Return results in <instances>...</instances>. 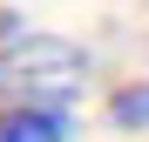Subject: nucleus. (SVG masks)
<instances>
[{
    "label": "nucleus",
    "instance_id": "nucleus-1",
    "mask_svg": "<svg viewBox=\"0 0 149 142\" xmlns=\"http://www.w3.org/2000/svg\"><path fill=\"white\" fill-rule=\"evenodd\" d=\"M88 81V54L61 34H14L0 41V95L7 102H54L68 108V95Z\"/></svg>",
    "mask_w": 149,
    "mask_h": 142
},
{
    "label": "nucleus",
    "instance_id": "nucleus-2",
    "mask_svg": "<svg viewBox=\"0 0 149 142\" xmlns=\"http://www.w3.org/2000/svg\"><path fill=\"white\" fill-rule=\"evenodd\" d=\"M0 142H68V108H54V102H7L0 108Z\"/></svg>",
    "mask_w": 149,
    "mask_h": 142
},
{
    "label": "nucleus",
    "instance_id": "nucleus-3",
    "mask_svg": "<svg viewBox=\"0 0 149 142\" xmlns=\"http://www.w3.org/2000/svg\"><path fill=\"white\" fill-rule=\"evenodd\" d=\"M115 122H149V81H142V88H129V95L115 102Z\"/></svg>",
    "mask_w": 149,
    "mask_h": 142
}]
</instances>
